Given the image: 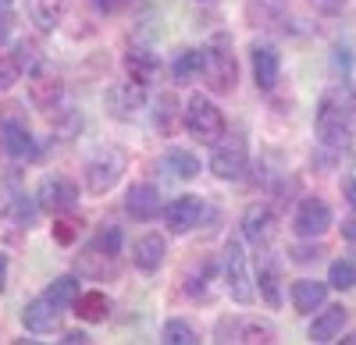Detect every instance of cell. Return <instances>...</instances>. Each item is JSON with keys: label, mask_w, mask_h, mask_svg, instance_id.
I'll return each mask as SVG.
<instances>
[{"label": "cell", "mask_w": 356, "mask_h": 345, "mask_svg": "<svg viewBox=\"0 0 356 345\" xmlns=\"http://www.w3.org/2000/svg\"><path fill=\"white\" fill-rule=\"evenodd\" d=\"M203 50H207V65H203L207 90L218 93V96L232 93L235 82H239V61H235V50H232V36L228 33H214Z\"/></svg>", "instance_id": "cell-1"}, {"label": "cell", "mask_w": 356, "mask_h": 345, "mask_svg": "<svg viewBox=\"0 0 356 345\" xmlns=\"http://www.w3.org/2000/svg\"><path fill=\"white\" fill-rule=\"evenodd\" d=\"M353 110H356V100H353L349 90L324 93V100L317 107V132H321V139L332 142V146H346L349 132H353Z\"/></svg>", "instance_id": "cell-2"}, {"label": "cell", "mask_w": 356, "mask_h": 345, "mask_svg": "<svg viewBox=\"0 0 356 345\" xmlns=\"http://www.w3.org/2000/svg\"><path fill=\"white\" fill-rule=\"evenodd\" d=\"M221 281H225L228 296L239 306H250L257 299V281L250 274V256H246L243 239L225 242V249H221Z\"/></svg>", "instance_id": "cell-3"}, {"label": "cell", "mask_w": 356, "mask_h": 345, "mask_svg": "<svg viewBox=\"0 0 356 345\" xmlns=\"http://www.w3.org/2000/svg\"><path fill=\"white\" fill-rule=\"evenodd\" d=\"M82 175H86V192L104 196V192H111V189L118 185V178L125 175V153L114 150V146L93 150V153L86 157Z\"/></svg>", "instance_id": "cell-4"}, {"label": "cell", "mask_w": 356, "mask_h": 345, "mask_svg": "<svg viewBox=\"0 0 356 345\" xmlns=\"http://www.w3.org/2000/svg\"><path fill=\"white\" fill-rule=\"evenodd\" d=\"M186 132L193 135V139H200V142H214L225 135V114H221V107L214 103V100H207V96H200V93H193L189 96V103H186Z\"/></svg>", "instance_id": "cell-5"}, {"label": "cell", "mask_w": 356, "mask_h": 345, "mask_svg": "<svg viewBox=\"0 0 356 345\" xmlns=\"http://www.w3.org/2000/svg\"><path fill=\"white\" fill-rule=\"evenodd\" d=\"M250 167V146H246V135L232 132V135H221L214 142V153H211V171L221 178V182H239Z\"/></svg>", "instance_id": "cell-6"}, {"label": "cell", "mask_w": 356, "mask_h": 345, "mask_svg": "<svg viewBox=\"0 0 356 345\" xmlns=\"http://www.w3.org/2000/svg\"><path fill=\"white\" fill-rule=\"evenodd\" d=\"M143 103H146V85L136 82V78L114 82V85H107V93H104V107H107V114L114 121H136Z\"/></svg>", "instance_id": "cell-7"}, {"label": "cell", "mask_w": 356, "mask_h": 345, "mask_svg": "<svg viewBox=\"0 0 356 345\" xmlns=\"http://www.w3.org/2000/svg\"><path fill=\"white\" fill-rule=\"evenodd\" d=\"M36 203H40V210H47L54 217L57 214H68L79 203V185L68 175H47L36 185Z\"/></svg>", "instance_id": "cell-8"}, {"label": "cell", "mask_w": 356, "mask_h": 345, "mask_svg": "<svg viewBox=\"0 0 356 345\" xmlns=\"http://www.w3.org/2000/svg\"><path fill=\"white\" fill-rule=\"evenodd\" d=\"M332 224H335L332 207L324 203V199H317V196H307L303 203L296 207V214H292V232L300 239H317V235L328 232Z\"/></svg>", "instance_id": "cell-9"}, {"label": "cell", "mask_w": 356, "mask_h": 345, "mask_svg": "<svg viewBox=\"0 0 356 345\" xmlns=\"http://www.w3.org/2000/svg\"><path fill=\"white\" fill-rule=\"evenodd\" d=\"M36 214H40V203L36 199H29L25 192L22 196H11L8 199V207H4V214H0V235L4 239H11V242H18L25 232H33L36 228Z\"/></svg>", "instance_id": "cell-10"}, {"label": "cell", "mask_w": 356, "mask_h": 345, "mask_svg": "<svg viewBox=\"0 0 356 345\" xmlns=\"http://www.w3.org/2000/svg\"><path fill=\"white\" fill-rule=\"evenodd\" d=\"M61 96H65V82L47 61L29 71V100H33L36 110H54L61 103Z\"/></svg>", "instance_id": "cell-11"}, {"label": "cell", "mask_w": 356, "mask_h": 345, "mask_svg": "<svg viewBox=\"0 0 356 345\" xmlns=\"http://www.w3.org/2000/svg\"><path fill=\"white\" fill-rule=\"evenodd\" d=\"M203 210H207L203 199L193 196V192L171 199V203L164 207V224H168V232H171V235H189L193 228L203 221Z\"/></svg>", "instance_id": "cell-12"}, {"label": "cell", "mask_w": 356, "mask_h": 345, "mask_svg": "<svg viewBox=\"0 0 356 345\" xmlns=\"http://www.w3.org/2000/svg\"><path fill=\"white\" fill-rule=\"evenodd\" d=\"M61 317H65V306H57L50 296L29 299L25 310H22V324H25V331H33V335H50V331H57Z\"/></svg>", "instance_id": "cell-13"}, {"label": "cell", "mask_w": 356, "mask_h": 345, "mask_svg": "<svg viewBox=\"0 0 356 345\" xmlns=\"http://www.w3.org/2000/svg\"><path fill=\"white\" fill-rule=\"evenodd\" d=\"M275 232H278V217H275V210H271V207H264V203H250V207L243 210V239H246L250 246L264 249L267 242L275 239Z\"/></svg>", "instance_id": "cell-14"}, {"label": "cell", "mask_w": 356, "mask_h": 345, "mask_svg": "<svg viewBox=\"0 0 356 345\" xmlns=\"http://www.w3.org/2000/svg\"><path fill=\"white\" fill-rule=\"evenodd\" d=\"M0 146H4L8 157L25 160V157H33V153H36V139H33V132H29L25 121H18V118H4V121H0Z\"/></svg>", "instance_id": "cell-15"}, {"label": "cell", "mask_w": 356, "mask_h": 345, "mask_svg": "<svg viewBox=\"0 0 356 345\" xmlns=\"http://www.w3.org/2000/svg\"><path fill=\"white\" fill-rule=\"evenodd\" d=\"M125 214L136 217V221H154L157 214H164L157 185H150V182H136V185L129 189V196H125Z\"/></svg>", "instance_id": "cell-16"}, {"label": "cell", "mask_w": 356, "mask_h": 345, "mask_svg": "<svg viewBox=\"0 0 356 345\" xmlns=\"http://www.w3.org/2000/svg\"><path fill=\"white\" fill-rule=\"evenodd\" d=\"M164 256H168L164 235H154V232L139 235L136 246H132V264H136V271H143V274H157V271L164 267Z\"/></svg>", "instance_id": "cell-17"}, {"label": "cell", "mask_w": 356, "mask_h": 345, "mask_svg": "<svg viewBox=\"0 0 356 345\" xmlns=\"http://www.w3.org/2000/svg\"><path fill=\"white\" fill-rule=\"evenodd\" d=\"M250 65H253V82L260 85V90H275V82H278V71H282V57L275 47H267V43H253L250 50Z\"/></svg>", "instance_id": "cell-18"}, {"label": "cell", "mask_w": 356, "mask_h": 345, "mask_svg": "<svg viewBox=\"0 0 356 345\" xmlns=\"http://www.w3.org/2000/svg\"><path fill=\"white\" fill-rule=\"evenodd\" d=\"M221 342H275V328L267 321H218Z\"/></svg>", "instance_id": "cell-19"}, {"label": "cell", "mask_w": 356, "mask_h": 345, "mask_svg": "<svg viewBox=\"0 0 356 345\" xmlns=\"http://www.w3.org/2000/svg\"><path fill=\"white\" fill-rule=\"evenodd\" d=\"M324 299H328V285H324V281H314V278L292 281V306H296V313L310 317L314 310L324 306Z\"/></svg>", "instance_id": "cell-20"}, {"label": "cell", "mask_w": 356, "mask_h": 345, "mask_svg": "<svg viewBox=\"0 0 356 345\" xmlns=\"http://www.w3.org/2000/svg\"><path fill=\"white\" fill-rule=\"evenodd\" d=\"M125 71H129V78L150 85V82H157V75H161V57H157L154 50H146V47H143V50L132 47V50L125 53Z\"/></svg>", "instance_id": "cell-21"}, {"label": "cell", "mask_w": 356, "mask_h": 345, "mask_svg": "<svg viewBox=\"0 0 356 345\" xmlns=\"http://www.w3.org/2000/svg\"><path fill=\"white\" fill-rule=\"evenodd\" d=\"M203 65H207V50H178L175 53V61H171V78L178 85H189L203 75Z\"/></svg>", "instance_id": "cell-22"}, {"label": "cell", "mask_w": 356, "mask_h": 345, "mask_svg": "<svg viewBox=\"0 0 356 345\" xmlns=\"http://www.w3.org/2000/svg\"><path fill=\"white\" fill-rule=\"evenodd\" d=\"M72 310L82 324H104L111 317V299H107V292H79Z\"/></svg>", "instance_id": "cell-23"}, {"label": "cell", "mask_w": 356, "mask_h": 345, "mask_svg": "<svg viewBox=\"0 0 356 345\" xmlns=\"http://www.w3.org/2000/svg\"><path fill=\"white\" fill-rule=\"evenodd\" d=\"M161 171H164V175H171V178H182V182H189V178H196V175H200V160H196L189 150H178V146H171V150L161 157Z\"/></svg>", "instance_id": "cell-24"}, {"label": "cell", "mask_w": 356, "mask_h": 345, "mask_svg": "<svg viewBox=\"0 0 356 345\" xmlns=\"http://www.w3.org/2000/svg\"><path fill=\"white\" fill-rule=\"evenodd\" d=\"M342 324H346V310L324 306V313L314 317V324H310V342H335L342 335Z\"/></svg>", "instance_id": "cell-25"}, {"label": "cell", "mask_w": 356, "mask_h": 345, "mask_svg": "<svg viewBox=\"0 0 356 345\" xmlns=\"http://www.w3.org/2000/svg\"><path fill=\"white\" fill-rule=\"evenodd\" d=\"M122 242H125V235H122V224L107 221V224H100V232L93 235L89 249H93V253H104V256H114V260H118V253H122Z\"/></svg>", "instance_id": "cell-26"}, {"label": "cell", "mask_w": 356, "mask_h": 345, "mask_svg": "<svg viewBox=\"0 0 356 345\" xmlns=\"http://www.w3.org/2000/svg\"><path fill=\"white\" fill-rule=\"evenodd\" d=\"M150 114H154V128H157L161 135H175V125H178V103H175L171 93H161Z\"/></svg>", "instance_id": "cell-27"}, {"label": "cell", "mask_w": 356, "mask_h": 345, "mask_svg": "<svg viewBox=\"0 0 356 345\" xmlns=\"http://www.w3.org/2000/svg\"><path fill=\"white\" fill-rule=\"evenodd\" d=\"M43 296H50L57 306H75V299H79V278L75 274H61V278H54L50 285H47V292Z\"/></svg>", "instance_id": "cell-28"}, {"label": "cell", "mask_w": 356, "mask_h": 345, "mask_svg": "<svg viewBox=\"0 0 356 345\" xmlns=\"http://www.w3.org/2000/svg\"><path fill=\"white\" fill-rule=\"evenodd\" d=\"M29 18L47 33V28L61 22V0H29Z\"/></svg>", "instance_id": "cell-29"}, {"label": "cell", "mask_w": 356, "mask_h": 345, "mask_svg": "<svg viewBox=\"0 0 356 345\" xmlns=\"http://www.w3.org/2000/svg\"><path fill=\"white\" fill-rule=\"evenodd\" d=\"M22 61H18V53L11 47H0V93H8L11 85L22 78Z\"/></svg>", "instance_id": "cell-30"}, {"label": "cell", "mask_w": 356, "mask_h": 345, "mask_svg": "<svg viewBox=\"0 0 356 345\" xmlns=\"http://www.w3.org/2000/svg\"><path fill=\"white\" fill-rule=\"evenodd\" d=\"M161 342H168V345H196L200 335H196L193 324H186V321H168L164 331H161Z\"/></svg>", "instance_id": "cell-31"}, {"label": "cell", "mask_w": 356, "mask_h": 345, "mask_svg": "<svg viewBox=\"0 0 356 345\" xmlns=\"http://www.w3.org/2000/svg\"><path fill=\"white\" fill-rule=\"evenodd\" d=\"M82 235V221L79 217H54V242L57 246H75V239Z\"/></svg>", "instance_id": "cell-32"}, {"label": "cell", "mask_w": 356, "mask_h": 345, "mask_svg": "<svg viewBox=\"0 0 356 345\" xmlns=\"http://www.w3.org/2000/svg\"><path fill=\"white\" fill-rule=\"evenodd\" d=\"M328 285L339 292H349L353 285H356V264L353 260H335L332 271H328Z\"/></svg>", "instance_id": "cell-33"}, {"label": "cell", "mask_w": 356, "mask_h": 345, "mask_svg": "<svg viewBox=\"0 0 356 345\" xmlns=\"http://www.w3.org/2000/svg\"><path fill=\"white\" fill-rule=\"evenodd\" d=\"M257 289H260V296L271 303V306H278L282 303V292H278V274H275V267L271 264H264L260 271H257Z\"/></svg>", "instance_id": "cell-34"}, {"label": "cell", "mask_w": 356, "mask_h": 345, "mask_svg": "<svg viewBox=\"0 0 356 345\" xmlns=\"http://www.w3.org/2000/svg\"><path fill=\"white\" fill-rule=\"evenodd\" d=\"M289 253H292V260H296V264H310V260H317L324 249H317V246H292Z\"/></svg>", "instance_id": "cell-35"}, {"label": "cell", "mask_w": 356, "mask_h": 345, "mask_svg": "<svg viewBox=\"0 0 356 345\" xmlns=\"http://www.w3.org/2000/svg\"><path fill=\"white\" fill-rule=\"evenodd\" d=\"M310 4L321 11V15H339L346 8V0H310Z\"/></svg>", "instance_id": "cell-36"}, {"label": "cell", "mask_w": 356, "mask_h": 345, "mask_svg": "<svg viewBox=\"0 0 356 345\" xmlns=\"http://www.w3.org/2000/svg\"><path fill=\"white\" fill-rule=\"evenodd\" d=\"M97 8H100L104 15H118V11L129 8V0H97Z\"/></svg>", "instance_id": "cell-37"}, {"label": "cell", "mask_w": 356, "mask_h": 345, "mask_svg": "<svg viewBox=\"0 0 356 345\" xmlns=\"http://www.w3.org/2000/svg\"><path fill=\"white\" fill-rule=\"evenodd\" d=\"M342 192H346V199H349V207L356 210V178H346V182H342Z\"/></svg>", "instance_id": "cell-38"}, {"label": "cell", "mask_w": 356, "mask_h": 345, "mask_svg": "<svg viewBox=\"0 0 356 345\" xmlns=\"http://www.w3.org/2000/svg\"><path fill=\"white\" fill-rule=\"evenodd\" d=\"M61 342H65V345H82V342H89V338H86V331H65Z\"/></svg>", "instance_id": "cell-39"}, {"label": "cell", "mask_w": 356, "mask_h": 345, "mask_svg": "<svg viewBox=\"0 0 356 345\" xmlns=\"http://www.w3.org/2000/svg\"><path fill=\"white\" fill-rule=\"evenodd\" d=\"M342 235H346L349 242H356V221H342Z\"/></svg>", "instance_id": "cell-40"}, {"label": "cell", "mask_w": 356, "mask_h": 345, "mask_svg": "<svg viewBox=\"0 0 356 345\" xmlns=\"http://www.w3.org/2000/svg\"><path fill=\"white\" fill-rule=\"evenodd\" d=\"M4 281H8V256L0 253V292H4Z\"/></svg>", "instance_id": "cell-41"}, {"label": "cell", "mask_w": 356, "mask_h": 345, "mask_svg": "<svg viewBox=\"0 0 356 345\" xmlns=\"http://www.w3.org/2000/svg\"><path fill=\"white\" fill-rule=\"evenodd\" d=\"M11 4H15V0H0V11H11Z\"/></svg>", "instance_id": "cell-42"}, {"label": "cell", "mask_w": 356, "mask_h": 345, "mask_svg": "<svg viewBox=\"0 0 356 345\" xmlns=\"http://www.w3.org/2000/svg\"><path fill=\"white\" fill-rule=\"evenodd\" d=\"M196 4H214V0H196Z\"/></svg>", "instance_id": "cell-43"}]
</instances>
